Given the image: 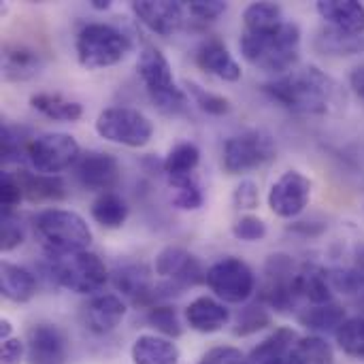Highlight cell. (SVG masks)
<instances>
[{
    "label": "cell",
    "mask_w": 364,
    "mask_h": 364,
    "mask_svg": "<svg viewBox=\"0 0 364 364\" xmlns=\"http://www.w3.org/2000/svg\"><path fill=\"white\" fill-rule=\"evenodd\" d=\"M262 92L279 107L299 115H339L348 107L341 83L314 64L264 83Z\"/></svg>",
    "instance_id": "cell-1"
},
{
    "label": "cell",
    "mask_w": 364,
    "mask_h": 364,
    "mask_svg": "<svg viewBox=\"0 0 364 364\" xmlns=\"http://www.w3.org/2000/svg\"><path fill=\"white\" fill-rule=\"evenodd\" d=\"M239 47L252 66L282 77L294 70L301 58V28L296 21H284L273 30H243Z\"/></svg>",
    "instance_id": "cell-2"
},
{
    "label": "cell",
    "mask_w": 364,
    "mask_h": 364,
    "mask_svg": "<svg viewBox=\"0 0 364 364\" xmlns=\"http://www.w3.org/2000/svg\"><path fill=\"white\" fill-rule=\"evenodd\" d=\"M36 241L45 250L47 258L83 252L92 243V230L87 222L70 209H43L32 220Z\"/></svg>",
    "instance_id": "cell-3"
},
{
    "label": "cell",
    "mask_w": 364,
    "mask_h": 364,
    "mask_svg": "<svg viewBox=\"0 0 364 364\" xmlns=\"http://www.w3.org/2000/svg\"><path fill=\"white\" fill-rule=\"evenodd\" d=\"M136 73L145 85V92L149 94L151 102L166 115H179L188 109V94L177 87L171 62L166 55L154 47L145 45L136 60Z\"/></svg>",
    "instance_id": "cell-4"
},
{
    "label": "cell",
    "mask_w": 364,
    "mask_h": 364,
    "mask_svg": "<svg viewBox=\"0 0 364 364\" xmlns=\"http://www.w3.org/2000/svg\"><path fill=\"white\" fill-rule=\"evenodd\" d=\"M75 51L83 68H109L126 60L132 51V41L126 32L111 23H85L77 32Z\"/></svg>",
    "instance_id": "cell-5"
},
{
    "label": "cell",
    "mask_w": 364,
    "mask_h": 364,
    "mask_svg": "<svg viewBox=\"0 0 364 364\" xmlns=\"http://www.w3.org/2000/svg\"><path fill=\"white\" fill-rule=\"evenodd\" d=\"M49 277L75 294H94L109 282V269L102 258L90 250L49 258Z\"/></svg>",
    "instance_id": "cell-6"
},
{
    "label": "cell",
    "mask_w": 364,
    "mask_h": 364,
    "mask_svg": "<svg viewBox=\"0 0 364 364\" xmlns=\"http://www.w3.org/2000/svg\"><path fill=\"white\" fill-rule=\"evenodd\" d=\"M275 156L277 145L273 134L262 128H252L230 136L224 143L222 166L228 175H243L269 164Z\"/></svg>",
    "instance_id": "cell-7"
},
{
    "label": "cell",
    "mask_w": 364,
    "mask_h": 364,
    "mask_svg": "<svg viewBox=\"0 0 364 364\" xmlns=\"http://www.w3.org/2000/svg\"><path fill=\"white\" fill-rule=\"evenodd\" d=\"M96 132L100 139L124 145V147H145L154 136V122L139 109L132 107H109L96 117Z\"/></svg>",
    "instance_id": "cell-8"
},
{
    "label": "cell",
    "mask_w": 364,
    "mask_h": 364,
    "mask_svg": "<svg viewBox=\"0 0 364 364\" xmlns=\"http://www.w3.org/2000/svg\"><path fill=\"white\" fill-rule=\"evenodd\" d=\"M207 286L218 301L241 305L256 292V275L245 260L224 256L207 269Z\"/></svg>",
    "instance_id": "cell-9"
},
{
    "label": "cell",
    "mask_w": 364,
    "mask_h": 364,
    "mask_svg": "<svg viewBox=\"0 0 364 364\" xmlns=\"http://www.w3.org/2000/svg\"><path fill=\"white\" fill-rule=\"evenodd\" d=\"M299 267L288 254H273L264 262V284L260 288V303L279 314H290L299 305L296 294Z\"/></svg>",
    "instance_id": "cell-10"
},
{
    "label": "cell",
    "mask_w": 364,
    "mask_h": 364,
    "mask_svg": "<svg viewBox=\"0 0 364 364\" xmlns=\"http://www.w3.org/2000/svg\"><path fill=\"white\" fill-rule=\"evenodd\" d=\"M81 158V147L75 136L66 132H47L30 141L26 160L34 173L58 175L77 164Z\"/></svg>",
    "instance_id": "cell-11"
},
{
    "label": "cell",
    "mask_w": 364,
    "mask_h": 364,
    "mask_svg": "<svg viewBox=\"0 0 364 364\" xmlns=\"http://www.w3.org/2000/svg\"><path fill=\"white\" fill-rule=\"evenodd\" d=\"M154 271L160 279L173 284L177 290L207 284V271L203 269L200 260L194 254H190L186 247H179V245L164 247L156 256Z\"/></svg>",
    "instance_id": "cell-12"
},
{
    "label": "cell",
    "mask_w": 364,
    "mask_h": 364,
    "mask_svg": "<svg viewBox=\"0 0 364 364\" xmlns=\"http://www.w3.org/2000/svg\"><path fill=\"white\" fill-rule=\"evenodd\" d=\"M311 200V179L301 171H286L269 190V207L277 218H299Z\"/></svg>",
    "instance_id": "cell-13"
},
{
    "label": "cell",
    "mask_w": 364,
    "mask_h": 364,
    "mask_svg": "<svg viewBox=\"0 0 364 364\" xmlns=\"http://www.w3.org/2000/svg\"><path fill=\"white\" fill-rule=\"evenodd\" d=\"M26 364H68V339L55 324L38 322L26 335Z\"/></svg>",
    "instance_id": "cell-14"
},
{
    "label": "cell",
    "mask_w": 364,
    "mask_h": 364,
    "mask_svg": "<svg viewBox=\"0 0 364 364\" xmlns=\"http://www.w3.org/2000/svg\"><path fill=\"white\" fill-rule=\"evenodd\" d=\"M119 177L122 171L117 158L105 151H85L75 164V179L90 192L107 194L119 183Z\"/></svg>",
    "instance_id": "cell-15"
},
{
    "label": "cell",
    "mask_w": 364,
    "mask_h": 364,
    "mask_svg": "<svg viewBox=\"0 0 364 364\" xmlns=\"http://www.w3.org/2000/svg\"><path fill=\"white\" fill-rule=\"evenodd\" d=\"M136 19L158 36H173L186 21V6L173 0H136L130 4Z\"/></svg>",
    "instance_id": "cell-16"
},
{
    "label": "cell",
    "mask_w": 364,
    "mask_h": 364,
    "mask_svg": "<svg viewBox=\"0 0 364 364\" xmlns=\"http://www.w3.org/2000/svg\"><path fill=\"white\" fill-rule=\"evenodd\" d=\"M126 301L117 294H98L81 307V324L87 333L102 337L113 333L126 318Z\"/></svg>",
    "instance_id": "cell-17"
},
{
    "label": "cell",
    "mask_w": 364,
    "mask_h": 364,
    "mask_svg": "<svg viewBox=\"0 0 364 364\" xmlns=\"http://www.w3.org/2000/svg\"><path fill=\"white\" fill-rule=\"evenodd\" d=\"M196 64L205 73H209L222 81H230V83L239 81L243 75L239 62L235 60V55L228 51V47L220 38H207L198 45Z\"/></svg>",
    "instance_id": "cell-18"
},
{
    "label": "cell",
    "mask_w": 364,
    "mask_h": 364,
    "mask_svg": "<svg viewBox=\"0 0 364 364\" xmlns=\"http://www.w3.org/2000/svg\"><path fill=\"white\" fill-rule=\"evenodd\" d=\"M318 15L331 26L346 34H364V4L358 0H318Z\"/></svg>",
    "instance_id": "cell-19"
},
{
    "label": "cell",
    "mask_w": 364,
    "mask_h": 364,
    "mask_svg": "<svg viewBox=\"0 0 364 364\" xmlns=\"http://www.w3.org/2000/svg\"><path fill=\"white\" fill-rule=\"evenodd\" d=\"M186 322H188V326L192 331H196L200 335H211V333H220L224 326H228L230 311L218 299L198 296V299H194L188 305V309H186Z\"/></svg>",
    "instance_id": "cell-20"
},
{
    "label": "cell",
    "mask_w": 364,
    "mask_h": 364,
    "mask_svg": "<svg viewBox=\"0 0 364 364\" xmlns=\"http://www.w3.org/2000/svg\"><path fill=\"white\" fill-rule=\"evenodd\" d=\"M299 339L292 328L282 326L247 354L245 364H292V350Z\"/></svg>",
    "instance_id": "cell-21"
},
{
    "label": "cell",
    "mask_w": 364,
    "mask_h": 364,
    "mask_svg": "<svg viewBox=\"0 0 364 364\" xmlns=\"http://www.w3.org/2000/svg\"><path fill=\"white\" fill-rule=\"evenodd\" d=\"M45 66L43 55L28 45H9L2 51V77L11 83L34 79Z\"/></svg>",
    "instance_id": "cell-22"
},
{
    "label": "cell",
    "mask_w": 364,
    "mask_h": 364,
    "mask_svg": "<svg viewBox=\"0 0 364 364\" xmlns=\"http://www.w3.org/2000/svg\"><path fill=\"white\" fill-rule=\"evenodd\" d=\"M15 175L21 183L23 198L30 203H58L66 198V183L60 175H41L26 168Z\"/></svg>",
    "instance_id": "cell-23"
},
{
    "label": "cell",
    "mask_w": 364,
    "mask_h": 364,
    "mask_svg": "<svg viewBox=\"0 0 364 364\" xmlns=\"http://www.w3.org/2000/svg\"><path fill=\"white\" fill-rule=\"evenodd\" d=\"M36 277L13 262H2L0 264V294L9 301V303H17L23 305L28 301L34 299L36 294Z\"/></svg>",
    "instance_id": "cell-24"
},
{
    "label": "cell",
    "mask_w": 364,
    "mask_h": 364,
    "mask_svg": "<svg viewBox=\"0 0 364 364\" xmlns=\"http://www.w3.org/2000/svg\"><path fill=\"white\" fill-rule=\"evenodd\" d=\"M294 284H296L299 299H305L311 305L333 303V288H331V282H328V275H326L324 267H320L316 262L301 264Z\"/></svg>",
    "instance_id": "cell-25"
},
{
    "label": "cell",
    "mask_w": 364,
    "mask_h": 364,
    "mask_svg": "<svg viewBox=\"0 0 364 364\" xmlns=\"http://www.w3.org/2000/svg\"><path fill=\"white\" fill-rule=\"evenodd\" d=\"M132 364H179L181 354L173 339L158 335H141L130 350Z\"/></svg>",
    "instance_id": "cell-26"
},
{
    "label": "cell",
    "mask_w": 364,
    "mask_h": 364,
    "mask_svg": "<svg viewBox=\"0 0 364 364\" xmlns=\"http://www.w3.org/2000/svg\"><path fill=\"white\" fill-rule=\"evenodd\" d=\"M30 107L47 119L53 122H77L83 115V107L77 100H70L53 92H36L30 96Z\"/></svg>",
    "instance_id": "cell-27"
},
{
    "label": "cell",
    "mask_w": 364,
    "mask_h": 364,
    "mask_svg": "<svg viewBox=\"0 0 364 364\" xmlns=\"http://www.w3.org/2000/svg\"><path fill=\"white\" fill-rule=\"evenodd\" d=\"M200 162V149L198 145L190 143V141H183V143H177L164 158L162 162V168H164V175L168 181H177V179H186V177H194L192 173L196 171Z\"/></svg>",
    "instance_id": "cell-28"
},
{
    "label": "cell",
    "mask_w": 364,
    "mask_h": 364,
    "mask_svg": "<svg viewBox=\"0 0 364 364\" xmlns=\"http://www.w3.org/2000/svg\"><path fill=\"white\" fill-rule=\"evenodd\" d=\"M92 220L107 228V230H117L126 224L128 220V203L115 194V192H107V194H100L94 203H92Z\"/></svg>",
    "instance_id": "cell-29"
},
{
    "label": "cell",
    "mask_w": 364,
    "mask_h": 364,
    "mask_svg": "<svg viewBox=\"0 0 364 364\" xmlns=\"http://www.w3.org/2000/svg\"><path fill=\"white\" fill-rule=\"evenodd\" d=\"M348 320V314L337 303L326 305H311L303 314H299L301 326L314 331V333H337L339 326Z\"/></svg>",
    "instance_id": "cell-30"
},
{
    "label": "cell",
    "mask_w": 364,
    "mask_h": 364,
    "mask_svg": "<svg viewBox=\"0 0 364 364\" xmlns=\"http://www.w3.org/2000/svg\"><path fill=\"white\" fill-rule=\"evenodd\" d=\"M316 47L326 55H356L364 51V36L346 34L337 28L326 26L318 32Z\"/></svg>",
    "instance_id": "cell-31"
},
{
    "label": "cell",
    "mask_w": 364,
    "mask_h": 364,
    "mask_svg": "<svg viewBox=\"0 0 364 364\" xmlns=\"http://www.w3.org/2000/svg\"><path fill=\"white\" fill-rule=\"evenodd\" d=\"M284 21H286L284 11L275 2H252L243 11V30H250V32L273 30L282 26Z\"/></svg>",
    "instance_id": "cell-32"
},
{
    "label": "cell",
    "mask_w": 364,
    "mask_h": 364,
    "mask_svg": "<svg viewBox=\"0 0 364 364\" xmlns=\"http://www.w3.org/2000/svg\"><path fill=\"white\" fill-rule=\"evenodd\" d=\"M292 364H335V352L324 337L309 335L296 341L292 350Z\"/></svg>",
    "instance_id": "cell-33"
},
{
    "label": "cell",
    "mask_w": 364,
    "mask_h": 364,
    "mask_svg": "<svg viewBox=\"0 0 364 364\" xmlns=\"http://www.w3.org/2000/svg\"><path fill=\"white\" fill-rule=\"evenodd\" d=\"M335 339L343 354L356 360H364V316L348 318L335 333Z\"/></svg>",
    "instance_id": "cell-34"
},
{
    "label": "cell",
    "mask_w": 364,
    "mask_h": 364,
    "mask_svg": "<svg viewBox=\"0 0 364 364\" xmlns=\"http://www.w3.org/2000/svg\"><path fill=\"white\" fill-rule=\"evenodd\" d=\"M186 94L207 115L222 117V115L230 113V100L226 96H220L215 92H209L207 87H203V85H198L194 81H186Z\"/></svg>",
    "instance_id": "cell-35"
},
{
    "label": "cell",
    "mask_w": 364,
    "mask_h": 364,
    "mask_svg": "<svg viewBox=\"0 0 364 364\" xmlns=\"http://www.w3.org/2000/svg\"><path fill=\"white\" fill-rule=\"evenodd\" d=\"M168 186L173 188L171 203H173L175 209H179V211H198L203 207L205 196H203V190H200V186H198V181L194 177L168 181Z\"/></svg>",
    "instance_id": "cell-36"
},
{
    "label": "cell",
    "mask_w": 364,
    "mask_h": 364,
    "mask_svg": "<svg viewBox=\"0 0 364 364\" xmlns=\"http://www.w3.org/2000/svg\"><path fill=\"white\" fill-rule=\"evenodd\" d=\"M145 322L151 328H156L160 335H164L166 339H177V337L183 335L179 314L171 305H154V307H149L147 316H145Z\"/></svg>",
    "instance_id": "cell-37"
},
{
    "label": "cell",
    "mask_w": 364,
    "mask_h": 364,
    "mask_svg": "<svg viewBox=\"0 0 364 364\" xmlns=\"http://www.w3.org/2000/svg\"><path fill=\"white\" fill-rule=\"evenodd\" d=\"M267 326H271V314L262 303H256V305H247L241 309L232 333L237 337H250V335L264 331Z\"/></svg>",
    "instance_id": "cell-38"
},
{
    "label": "cell",
    "mask_w": 364,
    "mask_h": 364,
    "mask_svg": "<svg viewBox=\"0 0 364 364\" xmlns=\"http://www.w3.org/2000/svg\"><path fill=\"white\" fill-rule=\"evenodd\" d=\"M326 275H328V282H331L333 292L354 296V294H358L364 288V271L356 269L354 264L326 269Z\"/></svg>",
    "instance_id": "cell-39"
},
{
    "label": "cell",
    "mask_w": 364,
    "mask_h": 364,
    "mask_svg": "<svg viewBox=\"0 0 364 364\" xmlns=\"http://www.w3.org/2000/svg\"><path fill=\"white\" fill-rule=\"evenodd\" d=\"M30 141H26L23 130L11 124H2L0 126V154H2V162H17L21 156H26Z\"/></svg>",
    "instance_id": "cell-40"
},
{
    "label": "cell",
    "mask_w": 364,
    "mask_h": 364,
    "mask_svg": "<svg viewBox=\"0 0 364 364\" xmlns=\"http://www.w3.org/2000/svg\"><path fill=\"white\" fill-rule=\"evenodd\" d=\"M23 239H26V232L19 222V215L15 211H2V215H0V250L13 252L23 243Z\"/></svg>",
    "instance_id": "cell-41"
},
{
    "label": "cell",
    "mask_w": 364,
    "mask_h": 364,
    "mask_svg": "<svg viewBox=\"0 0 364 364\" xmlns=\"http://www.w3.org/2000/svg\"><path fill=\"white\" fill-rule=\"evenodd\" d=\"M232 235L239 241L256 243L267 237V224H264V220H260L256 215H243L232 224Z\"/></svg>",
    "instance_id": "cell-42"
},
{
    "label": "cell",
    "mask_w": 364,
    "mask_h": 364,
    "mask_svg": "<svg viewBox=\"0 0 364 364\" xmlns=\"http://www.w3.org/2000/svg\"><path fill=\"white\" fill-rule=\"evenodd\" d=\"M23 192H21V183L17 179L15 173L2 171L0 175V205L2 211H15V207L21 203Z\"/></svg>",
    "instance_id": "cell-43"
},
{
    "label": "cell",
    "mask_w": 364,
    "mask_h": 364,
    "mask_svg": "<svg viewBox=\"0 0 364 364\" xmlns=\"http://www.w3.org/2000/svg\"><path fill=\"white\" fill-rule=\"evenodd\" d=\"M226 9H228V4L222 0H192L186 4V11L200 21H213L220 15H224Z\"/></svg>",
    "instance_id": "cell-44"
},
{
    "label": "cell",
    "mask_w": 364,
    "mask_h": 364,
    "mask_svg": "<svg viewBox=\"0 0 364 364\" xmlns=\"http://www.w3.org/2000/svg\"><path fill=\"white\" fill-rule=\"evenodd\" d=\"M245 354L232 346H218L203 354L198 364H245Z\"/></svg>",
    "instance_id": "cell-45"
},
{
    "label": "cell",
    "mask_w": 364,
    "mask_h": 364,
    "mask_svg": "<svg viewBox=\"0 0 364 364\" xmlns=\"http://www.w3.org/2000/svg\"><path fill=\"white\" fill-rule=\"evenodd\" d=\"M258 200H260V194H258V183H256V181L243 179V181L235 188L232 203H235L237 209L252 211V209L258 207Z\"/></svg>",
    "instance_id": "cell-46"
},
{
    "label": "cell",
    "mask_w": 364,
    "mask_h": 364,
    "mask_svg": "<svg viewBox=\"0 0 364 364\" xmlns=\"http://www.w3.org/2000/svg\"><path fill=\"white\" fill-rule=\"evenodd\" d=\"M26 360V341L11 337L0 346V364H21Z\"/></svg>",
    "instance_id": "cell-47"
},
{
    "label": "cell",
    "mask_w": 364,
    "mask_h": 364,
    "mask_svg": "<svg viewBox=\"0 0 364 364\" xmlns=\"http://www.w3.org/2000/svg\"><path fill=\"white\" fill-rule=\"evenodd\" d=\"M350 87H352V92L360 100H364V64H358V66L352 68V73H350Z\"/></svg>",
    "instance_id": "cell-48"
},
{
    "label": "cell",
    "mask_w": 364,
    "mask_h": 364,
    "mask_svg": "<svg viewBox=\"0 0 364 364\" xmlns=\"http://www.w3.org/2000/svg\"><path fill=\"white\" fill-rule=\"evenodd\" d=\"M290 230L301 232V235H305V237H318V235H322V232L326 230V226L320 224L318 228H314V222H296Z\"/></svg>",
    "instance_id": "cell-49"
},
{
    "label": "cell",
    "mask_w": 364,
    "mask_h": 364,
    "mask_svg": "<svg viewBox=\"0 0 364 364\" xmlns=\"http://www.w3.org/2000/svg\"><path fill=\"white\" fill-rule=\"evenodd\" d=\"M352 258H354V267L356 269H360L364 271V241H358L356 245H354V250H352Z\"/></svg>",
    "instance_id": "cell-50"
},
{
    "label": "cell",
    "mask_w": 364,
    "mask_h": 364,
    "mask_svg": "<svg viewBox=\"0 0 364 364\" xmlns=\"http://www.w3.org/2000/svg\"><path fill=\"white\" fill-rule=\"evenodd\" d=\"M11 333H13V326H11V322H9L6 318H2V320H0V341H6V339H11Z\"/></svg>",
    "instance_id": "cell-51"
},
{
    "label": "cell",
    "mask_w": 364,
    "mask_h": 364,
    "mask_svg": "<svg viewBox=\"0 0 364 364\" xmlns=\"http://www.w3.org/2000/svg\"><path fill=\"white\" fill-rule=\"evenodd\" d=\"M90 6L96 9V11H107V9H111V2L109 0H92Z\"/></svg>",
    "instance_id": "cell-52"
}]
</instances>
